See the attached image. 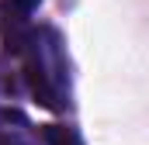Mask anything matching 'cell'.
I'll return each mask as SVG.
<instances>
[{
    "label": "cell",
    "mask_w": 149,
    "mask_h": 145,
    "mask_svg": "<svg viewBox=\"0 0 149 145\" xmlns=\"http://www.w3.org/2000/svg\"><path fill=\"white\" fill-rule=\"evenodd\" d=\"M38 7H42V0H0V38L7 41V48L17 45L35 28L31 17Z\"/></svg>",
    "instance_id": "obj_2"
},
{
    "label": "cell",
    "mask_w": 149,
    "mask_h": 145,
    "mask_svg": "<svg viewBox=\"0 0 149 145\" xmlns=\"http://www.w3.org/2000/svg\"><path fill=\"white\" fill-rule=\"evenodd\" d=\"M0 145H45V135L17 107H0Z\"/></svg>",
    "instance_id": "obj_3"
},
{
    "label": "cell",
    "mask_w": 149,
    "mask_h": 145,
    "mask_svg": "<svg viewBox=\"0 0 149 145\" xmlns=\"http://www.w3.org/2000/svg\"><path fill=\"white\" fill-rule=\"evenodd\" d=\"M42 135H45V145H83L80 131L76 128H66V124H45Z\"/></svg>",
    "instance_id": "obj_4"
},
{
    "label": "cell",
    "mask_w": 149,
    "mask_h": 145,
    "mask_svg": "<svg viewBox=\"0 0 149 145\" xmlns=\"http://www.w3.org/2000/svg\"><path fill=\"white\" fill-rule=\"evenodd\" d=\"M10 52L17 55L24 83L31 90L42 107L49 110H66L73 100V79H70V59H66V45L56 28L38 24L17 45H10Z\"/></svg>",
    "instance_id": "obj_1"
}]
</instances>
